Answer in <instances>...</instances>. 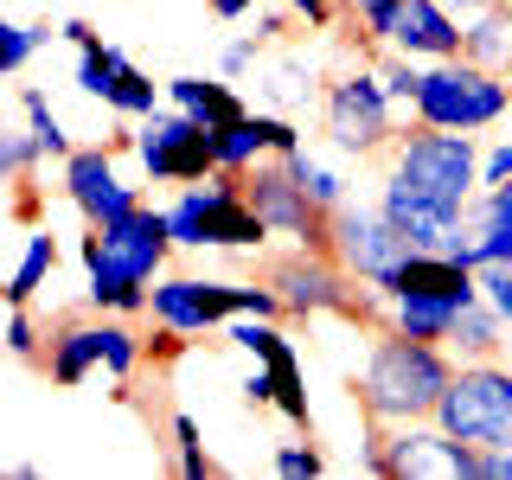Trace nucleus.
I'll list each match as a JSON object with an SVG mask.
<instances>
[{
	"mask_svg": "<svg viewBox=\"0 0 512 480\" xmlns=\"http://www.w3.org/2000/svg\"><path fill=\"white\" fill-rule=\"evenodd\" d=\"M455 352L436 340H410L397 327H378V340L365 346L359 378H352V397H359V416H378V423H423L436 416L442 391L455 384Z\"/></svg>",
	"mask_w": 512,
	"mask_h": 480,
	"instance_id": "f257e3e1",
	"label": "nucleus"
},
{
	"mask_svg": "<svg viewBox=\"0 0 512 480\" xmlns=\"http://www.w3.org/2000/svg\"><path fill=\"white\" fill-rule=\"evenodd\" d=\"M384 180L397 192H410L416 205H429V212L468 224V199L480 192V141L455 135V128L410 122L391 141V154H384Z\"/></svg>",
	"mask_w": 512,
	"mask_h": 480,
	"instance_id": "f03ea898",
	"label": "nucleus"
},
{
	"mask_svg": "<svg viewBox=\"0 0 512 480\" xmlns=\"http://www.w3.org/2000/svg\"><path fill=\"white\" fill-rule=\"evenodd\" d=\"M404 109L391 103V90H384L378 64H352V71H333L327 90H320V135H327V148L340 160H378L391 154V141L404 135Z\"/></svg>",
	"mask_w": 512,
	"mask_h": 480,
	"instance_id": "7ed1b4c3",
	"label": "nucleus"
},
{
	"mask_svg": "<svg viewBox=\"0 0 512 480\" xmlns=\"http://www.w3.org/2000/svg\"><path fill=\"white\" fill-rule=\"evenodd\" d=\"M167 224H173V244L180 250H237V256H256L269 244V224L263 212L244 199V173H212L199 186H180V199L167 205Z\"/></svg>",
	"mask_w": 512,
	"mask_h": 480,
	"instance_id": "20e7f679",
	"label": "nucleus"
},
{
	"mask_svg": "<svg viewBox=\"0 0 512 480\" xmlns=\"http://www.w3.org/2000/svg\"><path fill=\"white\" fill-rule=\"evenodd\" d=\"M410 122L423 128H455V135H487L512 122V77L487 71L474 58H442L423 64V90L410 103Z\"/></svg>",
	"mask_w": 512,
	"mask_h": 480,
	"instance_id": "39448f33",
	"label": "nucleus"
},
{
	"mask_svg": "<svg viewBox=\"0 0 512 480\" xmlns=\"http://www.w3.org/2000/svg\"><path fill=\"white\" fill-rule=\"evenodd\" d=\"M436 423L474 448H512V365L500 359L455 365V384L442 391Z\"/></svg>",
	"mask_w": 512,
	"mask_h": 480,
	"instance_id": "423d86ee",
	"label": "nucleus"
},
{
	"mask_svg": "<svg viewBox=\"0 0 512 480\" xmlns=\"http://www.w3.org/2000/svg\"><path fill=\"white\" fill-rule=\"evenodd\" d=\"M135 160L154 186H199L218 173V135L205 122H192L186 109L160 103L154 116L135 122Z\"/></svg>",
	"mask_w": 512,
	"mask_h": 480,
	"instance_id": "0eeeda50",
	"label": "nucleus"
},
{
	"mask_svg": "<svg viewBox=\"0 0 512 480\" xmlns=\"http://www.w3.org/2000/svg\"><path fill=\"white\" fill-rule=\"evenodd\" d=\"M263 282L282 295L288 320H320V314L352 320V308H359V276H352V269H346L333 250H301V244H295V250L269 256Z\"/></svg>",
	"mask_w": 512,
	"mask_h": 480,
	"instance_id": "6e6552de",
	"label": "nucleus"
},
{
	"mask_svg": "<svg viewBox=\"0 0 512 480\" xmlns=\"http://www.w3.org/2000/svg\"><path fill=\"white\" fill-rule=\"evenodd\" d=\"M244 199L263 212L269 231L288 237V244H301V250H327L333 244V212L314 205V192L301 186V173L288 167V154L256 160V167L244 173Z\"/></svg>",
	"mask_w": 512,
	"mask_h": 480,
	"instance_id": "1a4fd4ad",
	"label": "nucleus"
},
{
	"mask_svg": "<svg viewBox=\"0 0 512 480\" xmlns=\"http://www.w3.org/2000/svg\"><path fill=\"white\" fill-rule=\"evenodd\" d=\"M340 263L352 269L359 282H391L397 276V263L416 250L404 231H397V218L384 212L378 199H346L340 212H333V244H327Z\"/></svg>",
	"mask_w": 512,
	"mask_h": 480,
	"instance_id": "9d476101",
	"label": "nucleus"
},
{
	"mask_svg": "<svg viewBox=\"0 0 512 480\" xmlns=\"http://www.w3.org/2000/svg\"><path fill=\"white\" fill-rule=\"evenodd\" d=\"M384 480H480V448L448 436L436 416L391 423V436H384Z\"/></svg>",
	"mask_w": 512,
	"mask_h": 480,
	"instance_id": "9b49d317",
	"label": "nucleus"
},
{
	"mask_svg": "<svg viewBox=\"0 0 512 480\" xmlns=\"http://www.w3.org/2000/svg\"><path fill=\"white\" fill-rule=\"evenodd\" d=\"M116 154L122 148H71L58 160V192L71 199V212L84 218V224H109V218H128L135 205H148L141 199V186H128L122 173H116Z\"/></svg>",
	"mask_w": 512,
	"mask_h": 480,
	"instance_id": "f8f14e48",
	"label": "nucleus"
},
{
	"mask_svg": "<svg viewBox=\"0 0 512 480\" xmlns=\"http://www.w3.org/2000/svg\"><path fill=\"white\" fill-rule=\"evenodd\" d=\"M244 314V282H218V276H154V301L148 320L160 327H180L186 340L192 333H218L224 320Z\"/></svg>",
	"mask_w": 512,
	"mask_h": 480,
	"instance_id": "ddd939ff",
	"label": "nucleus"
},
{
	"mask_svg": "<svg viewBox=\"0 0 512 480\" xmlns=\"http://www.w3.org/2000/svg\"><path fill=\"white\" fill-rule=\"evenodd\" d=\"M96 237H103V250L116 256L122 276H135V282L167 276L173 250H180V244H173V224H167V205H135L128 218L96 224Z\"/></svg>",
	"mask_w": 512,
	"mask_h": 480,
	"instance_id": "4468645a",
	"label": "nucleus"
},
{
	"mask_svg": "<svg viewBox=\"0 0 512 480\" xmlns=\"http://www.w3.org/2000/svg\"><path fill=\"white\" fill-rule=\"evenodd\" d=\"M384 45L404 52V58H416V64H442V58H461V45H468V20H461L448 0H404Z\"/></svg>",
	"mask_w": 512,
	"mask_h": 480,
	"instance_id": "2eb2a0df",
	"label": "nucleus"
},
{
	"mask_svg": "<svg viewBox=\"0 0 512 480\" xmlns=\"http://www.w3.org/2000/svg\"><path fill=\"white\" fill-rule=\"evenodd\" d=\"M77 263H84V295L96 314H128V320H148V301H154V282H135L116 269V256L103 250V237H96V224L84 237H77Z\"/></svg>",
	"mask_w": 512,
	"mask_h": 480,
	"instance_id": "dca6fc26",
	"label": "nucleus"
},
{
	"mask_svg": "<svg viewBox=\"0 0 512 480\" xmlns=\"http://www.w3.org/2000/svg\"><path fill=\"white\" fill-rule=\"evenodd\" d=\"M90 372H103V314H96V320H77V314L52 320V340H45V378H52L58 391H77Z\"/></svg>",
	"mask_w": 512,
	"mask_h": 480,
	"instance_id": "f3484780",
	"label": "nucleus"
},
{
	"mask_svg": "<svg viewBox=\"0 0 512 480\" xmlns=\"http://www.w3.org/2000/svg\"><path fill=\"white\" fill-rule=\"evenodd\" d=\"M167 103L173 109H186L192 122H205V128H224V122H237V116H250V103L237 96L224 77H167Z\"/></svg>",
	"mask_w": 512,
	"mask_h": 480,
	"instance_id": "a211bd4d",
	"label": "nucleus"
},
{
	"mask_svg": "<svg viewBox=\"0 0 512 480\" xmlns=\"http://www.w3.org/2000/svg\"><path fill=\"white\" fill-rule=\"evenodd\" d=\"M461 58L512 77V0H487L480 13H468V45H461Z\"/></svg>",
	"mask_w": 512,
	"mask_h": 480,
	"instance_id": "6ab92c4d",
	"label": "nucleus"
},
{
	"mask_svg": "<svg viewBox=\"0 0 512 480\" xmlns=\"http://www.w3.org/2000/svg\"><path fill=\"white\" fill-rule=\"evenodd\" d=\"M506 314L493 308V301H468L455 320V333H448V352H455L461 365H474V359H500L506 352Z\"/></svg>",
	"mask_w": 512,
	"mask_h": 480,
	"instance_id": "aec40b11",
	"label": "nucleus"
},
{
	"mask_svg": "<svg viewBox=\"0 0 512 480\" xmlns=\"http://www.w3.org/2000/svg\"><path fill=\"white\" fill-rule=\"evenodd\" d=\"M455 320H461V301H448V295H391V320H384V327L410 333V340H436V346H448Z\"/></svg>",
	"mask_w": 512,
	"mask_h": 480,
	"instance_id": "412c9836",
	"label": "nucleus"
},
{
	"mask_svg": "<svg viewBox=\"0 0 512 480\" xmlns=\"http://www.w3.org/2000/svg\"><path fill=\"white\" fill-rule=\"evenodd\" d=\"M218 135V167L224 173H250L256 160H269V109H250V116L212 128Z\"/></svg>",
	"mask_w": 512,
	"mask_h": 480,
	"instance_id": "4be33fe9",
	"label": "nucleus"
},
{
	"mask_svg": "<svg viewBox=\"0 0 512 480\" xmlns=\"http://www.w3.org/2000/svg\"><path fill=\"white\" fill-rule=\"evenodd\" d=\"M269 365V378H276V410L288 416V429L295 436H314V410H308V378H301V352L295 340H288L276 359H263Z\"/></svg>",
	"mask_w": 512,
	"mask_h": 480,
	"instance_id": "5701e85b",
	"label": "nucleus"
},
{
	"mask_svg": "<svg viewBox=\"0 0 512 480\" xmlns=\"http://www.w3.org/2000/svg\"><path fill=\"white\" fill-rule=\"evenodd\" d=\"M52 269H58V237L52 231H26L20 269H13V282H7V308H32L39 288L52 282Z\"/></svg>",
	"mask_w": 512,
	"mask_h": 480,
	"instance_id": "b1692460",
	"label": "nucleus"
},
{
	"mask_svg": "<svg viewBox=\"0 0 512 480\" xmlns=\"http://www.w3.org/2000/svg\"><path fill=\"white\" fill-rule=\"evenodd\" d=\"M128 64H135V58H128L122 45H109V39H90L84 52H77V90H84V96H96V103H109Z\"/></svg>",
	"mask_w": 512,
	"mask_h": 480,
	"instance_id": "393cba45",
	"label": "nucleus"
},
{
	"mask_svg": "<svg viewBox=\"0 0 512 480\" xmlns=\"http://www.w3.org/2000/svg\"><path fill=\"white\" fill-rule=\"evenodd\" d=\"M288 167H295V173H301V186H308V192H314V205H320V212H340V205L352 199V186H346V173H340V167H333V160H320L314 148H301V154H288Z\"/></svg>",
	"mask_w": 512,
	"mask_h": 480,
	"instance_id": "a878e982",
	"label": "nucleus"
},
{
	"mask_svg": "<svg viewBox=\"0 0 512 480\" xmlns=\"http://www.w3.org/2000/svg\"><path fill=\"white\" fill-rule=\"evenodd\" d=\"M20 116H26V128H32V135H39L45 160H64V154H71V135H64V122H58L52 96H45L39 84H26V90H20Z\"/></svg>",
	"mask_w": 512,
	"mask_h": 480,
	"instance_id": "bb28decb",
	"label": "nucleus"
},
{
	"mask_svg": "<svg viewBox=\"0 0 512 480\" xmlns=\"http://www.w3.org/2000/svg\"><path fill=\"white\" fill-rule=\"evenodd\" d=\"M167 436H173V474H186V480H218V461L205 455V436H199V423L180 410L167 423Z\"/></svg>",
	"mask_w": 512,
	"mask_h": 480,
	"instance_id": "cd10ccee",
	"label": "nucleus"
},
{
	"mask_svg": "<svg viewBox=\"0 0 512 480\" xmlns=\"http://www.w3.org/2000/svg\"><path fill=\"white\" fill-rule=\"evenodd\" d=\"M58 32L52 26H26V20H0V77H20L26 64H32V52L39 45H52Z\"/></svg>",
	"mask_w": 512,
	"mask_h": 480,
	"instance_id": "c85d7f7f",
	"label": "nucleus"
},
{
	"mask_svg": "<svg viewBox=\"0 0 512 480\" xmlns=\"http://www.w3.org/2000/svg\"><path fill=\"white\" fill-rule=\"evenodd\" d=\"M372 64H378L384 90H391V103H397V109L410 116L416 90H423V64H416V58H404V52H391V45H378V52H372Z\"/></svg>",
	"mask_w": 512,
	"mask_h": 480,
	"instance_id": "c756f323",
	"label": "nucleus"
},
{
	"mask_svg": "<svg viewBox=\"0 0 512 480\" xmlns=\"http://www.w3.org/2000/svg\"><path fill=\"white\" fill-rule=\"evenodd\" d=\"M0 340H7V352L20 365H45V340H52V333L32 320V308H7V333H0Z\"/></svg>",
	"mask_w": 512,
	"mask_h": 480,
	"instance_id": "7c9ffc66",
	"label": "nucleus"
},
{
	"mask_svg": "<svg viewBox=\"0 0 512 480\" xmlns=\"http://www.w3.org/2000/svg\"><path fill=\"white\" fill-rule=\"evenodd\" d=\"M45 160V148H39V135L32 128H7L0 135V173H7V186H20V180H32V167Z\"/></svg>",
	"mask_w": 512,
	"mask_h": 480,
	"instance_id": "2f4dec72",
	"label": "nucleus"
},
{
	"mask_svg": "<svg viewBox=\"0 0 512 480\" xmlns=\"http://www.w3.org/2000/svg\"><path fill=\"white\" fill-rule=\"evenodd\" d=\"M320 90L327 84H314V64H301V58H288L276 71V84H269V96H276L282 109H308V103H320Z\"/></svg>",
	"mask_w": 512,
	"mask_h": 480,
	"instance_id": "473e14b6",
	"label": "nucleus"
},
{
	"mask_svg": "<svg viewBox=\"0 0 512 480\" xmlns=\"http://www.w3.org/2000/svg\"><path fill=\"white\" fill-rule=\"evenodd\" d=\"M269 468L282 480H314V474H327V455H320L314 442H282L276 455H269Z\"/></svg>",
	"mask_w": 512,
	"mask_h": 480,
	"instance_id": "72a5a7b5",
	"label": "nucleus"
},
{
	"mask_svg": "<svg viewBox=\"0 0 512 480\" xmlns=\"http://www.w3.org/2000/svg\"><path fill=\"white\" fill-rule=\"evenodd\" d=\"M295 26H301V20H295L288 7H256V13H250V39H256V45H282Z\"/></svg>",
	"mask_w": 512,
	"mask_h": 480,
	"instance_id": "f704fd0d",
	"label": "nucleus"
},
{
	"mask_svg": "<svg viewBox=\"0 0 512 480\" xmlns=\"http://www.w3.org/2000/svg\"><path fill=\"white\" fill-rule=\"evenodd\" d=\"M480 301H493V308L506 314V327H512V263H487V269H480Z\"/></svg>",
	"mask_w": 512,
	"mask_h": 480,
	"instance_id": "c9c22d12",
	"label": "nucleus"
},
{
	"mask_svg": "<svg viewBox=\"0 0 512 480\" xmlns=\"http://www.w3.org/2000/svg\"><path fill=\"white\" fill-rule=\"evenodd\" d=\"M500 180H512V135L480 148V186H500Z\"/></svg>",
	"mask_w": 512,
	"mask_h": 480,
	"instance_id": "e433bc0d",
	"label": "nucleus"
},
{
	"mask_svg": "<svg viewBox=\"0 0 512 480\" xmlns=\"http://www.w3.org/2000/svg\"><path fill=\"white\" fill-rule=\"evenodd\" d=\"M256 52H263V45H256L250 32H244V39H231V45H224V52H218V77H250Z\"/></svg>",
	"mask_w": 512,
	"mask_h": 480,
	"instance_id": "4c0bfd02",
	"label": "nucleus"
},
{
	"mask_svg": "<svg viewBox=\"0 0 512 480\" xmlns=\"http://www.w3.org/2000/svg\"><path fill=\"white\" fill-rule=\"evenodd\" d=\"M180 352H186V333H180V327H160V320H154V327H148V359L167 365V359H180Z\"/></svg>",
	"mask_w": 512,
	"mask_h": 480,
	"instance_id": "58836bf2",
	"label": "nucleus"
},
{
	"mask_svg": "<svg viewBox=\"0 0 512 480\" xmlns=\"http://www.w3.org/2000/svg\"><path fill=\"white\" fill-rule=\"evenodd\" d=\"M244 404H250V410H263V404L276 410V378H269V365H256V372L244 378Z\"/></svg>",
	"mask_w": 512,
	"mask_h": 480,
	"instance_id": "ea45409f",
	"label": "nucleus"
},
{
	"mask_svg": "<svg viewBox=\"0 0 512 480\" xmlns=\"http://www.w3.org/2000/svg\"><path fill=\"white\" fill-rule=\"evenodd\" d=\"M39 212H45V199H39V180H20V186H13V218H20V224H32Z\"/></svg>",
	"mask_w": 512,
	"mask_h": 480,
	"instance_id": "a19ab883",
	"label": "nucleus"
},
{
	"mask_svg": "<svg viewBox=\"0 0 512 480\" xmlns=\"http://www.w3.org/2000/svg\"><path fill=\"white\" fill-rule=\"evenodd\" d=\"M256 7H269V0H212V13H218V20H250Z\"/></svg>",
	"mask_w": 512,
	"mask_h": 480,
	"instance_id": "79ce46f5",
	"label": "nucleus"
},
{
	"mask_svg": "<svg viewBox=\"0 0 512 480\" xmlns=\"http://www.w3.org/2000/svg\"><path fill=\"white\" fill-rule=\"evenodd\" d=\"M58 39H71L77 52H84V45L96 39V26H90V20H64V26H58Z\"/></svg>",
	"mask_w": 512,
	"mask_h": 480,
	"instance_id": "37998d69",
	"label": "nucleus"
},
{
	"mask_svg": "<svg viewBox=\"0 0 512 480\" xmlns=\"http://www.w3.org/2000/svg\"><path fill=\"white\" fill-rule=\"evenodd\" d=\"M448 7H455L461 20H468V13H480V7H487V0H448Z\"/></svg>",
	"mask_w": 512,
	"mask_h": 480,
	"instance_id": "c03bdc74",
	"label": "nucleus"
}]
</instances>
